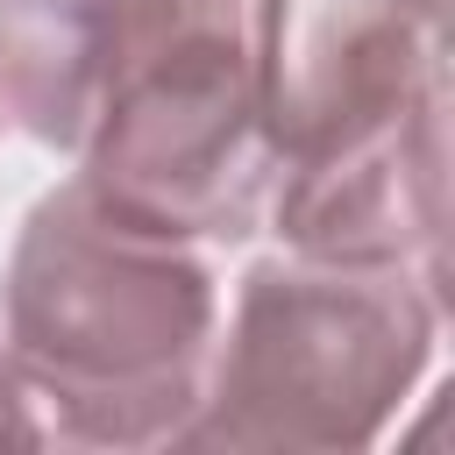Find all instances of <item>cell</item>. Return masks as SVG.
Here are the masks:
<instances>
[{
    "label": "cell",
    "instance_id": "1",
    "mask_svg": "<svg viewBox=\"0 0 455 455\" xmlns=\"http://www.w3.org/2000/svg\"><path fill=\"white\" fill-rule=\"evenodd\" d=\"M7 355L50 405L57 441H178L213 355V277L185 242L57 185L7 263Z\"/></svg>",
    "mask_w": 455,
    "mask_h": 455
},
{
    "label": "cell",
    "instance_id": "2",
    "mask_svg": "<svg viewBox=\"0 0 455 455\" xmlns=\"http://www.w3.org/2000/svg\"><path fill=\"white\" fill-rule=\"evenodd\" d=\"M441 284L405 263H256L178 441L192 448H363L427 370Z\"/></svg>",
    "mask_w": 455,
    "mask_h": 455
},
{
    "label": "cell",
    "instance_id": "3",
    "mask_svg": "<svg viewBox=\"0 0 455 455\" xmlns=\"http://www.w3.org/2000/svg\"><path fill=\"white\" fill-rule=\"evenodd\" d=\"M85 192L171 242H242L277 171L242 36H206L128 78L78 142Z\"/></svg>",
    "mask_w": 455,
    "mask_h": 455
},
{
    "label": "cell",
    "instance_id": "4",
    "mask_svg": "<svg viewBox=\"0 0 455 455\" xmlns=\"http://www.w3.org/2000/svg\"><path fill=\"white\" fill-rule=\"evenodd\" d=\"M441 0H263L249 71L270 156H327L441 92Z\"/></svg>",
    "mask_w": 455,
    "mask_h": 455
},
{
    "label": "cell",
    "instance_id": "5",
    "mask_svg": "<svg viewBox=\"0 0 455 455\" xmlns=\"http://www.w3.org/2000/svg\"><path fill=\"white\" fill-rule=\"evenodd\" d=\"M206 36H242V0H0V107L78 156L128 78Z\"/></svg>",
    "mask_w": 455,
    "mask_h": 455
},
{
    "label": "cell",
    "instance_id": "6",
    "mask_svg": "<svg viewBox=\"0 0 455 455\" xmlns=\"http://www.w3.org/2000/svg\"><path fill=\"white\" fill-rule=\"evenodd\" d=\"M277 235L320 263H419L448 284V85L327 156L284 164Z\"/></svg>",
    "mask_w": 455,
    "mask_h": 455
},
{
    "label": "cell",
    "instance_id": "7",
    "mask_svg": "<svg viewBox=\"0 0 455 455\" xmlns=\"http://www.w3.org/2000/svg\"><path fill=\"white\" fill-rule=\"evenodd\" d=\"M36 441H43V427L28 412V384H21L14 355L0 348V448H36Z\"/></svg>",
    "mask_w": 455,
    "mask_h": 455
}]
</instances>
